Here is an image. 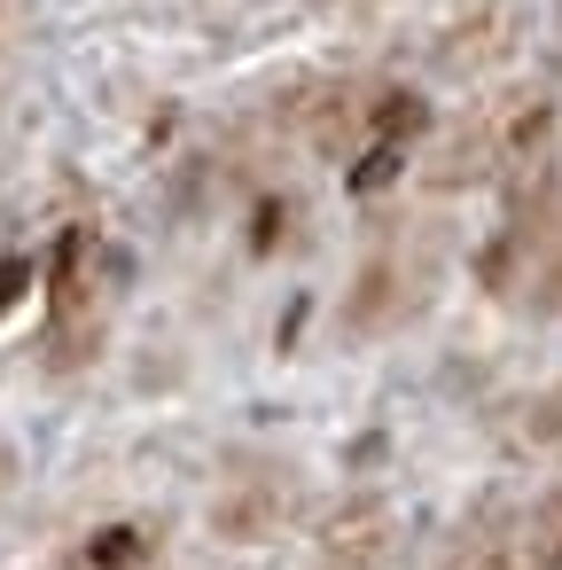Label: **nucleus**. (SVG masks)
<instances>
[{"mask_svg": "<svg viewBox=\"0 0 562 570\" xmlns=\"http://www.w3.org/2000/svg\"><path fill=\"white\" fill-rule=\"evenodd\" d=\"M391 173H398V141H383V149H375V157H367V165H359V173H352V188H359V196H367V188H383V180H391Z\"/></svg>", "mask_w": 562, "mask_h": 570, "instance_id": "obj_1", "label": "nucleus"}, {"mask_svg": "<svg viewBox=\"0 0 562 570\" xmlns=\"http://www.w3.org/2000/svg\"><path fill=\"white\" fill-rule=\"evenodd\" d=\"M17 289H24V266H17V258H9V266H0V305H9V297H17Z\"/></svg>", "mask_w": 562, "mask_h": 570, "instance_id": "obj_2", "label": "nucleus"}]
</instances>
